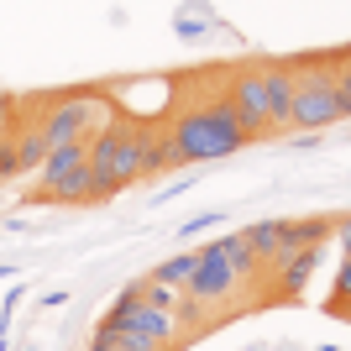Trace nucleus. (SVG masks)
I'll use <instances>...</instances> for the list:
<instances>
[{"label":"nucleus","instance_id":"11","mask_svg":"<svg viewBox=\"0 0 351 351\" xmlns=\"http://www.w3.org/2000/svg\"><path fill=\"white\" fill-rule=\"evenodd\" d=\"M11 147H16V168H21V173H37V168H43L47 142H43V132H37V121H32L27 132H16V136H11Z\"/></svg>","mask_w":351,"mask_h":351},{"label":"nucleus","instance_id":"5","mask_svg":"<svg viewBox=\"0 0 351 351\" xmlns=\"http://www.w3.org/2000/svg\"><path fill=\"white\" fill-rule=\"evenodd\" d=\"M95 95H63V100H53L43 110V121H37V132H43L47 152L53 147H84L89 142V116H95Z\"/></svg>","mask_w":351,"mask_h":351},{"label":"nucleus","instance_id":"8","mask_svg":"<svg viewBox=\"0 0 351 351\" xmlns=\"http://www.w3.org/2000/svg\"><path fill=\"white\" fill-rule=\"evenodd\" d=\"M263 100H267V132H289L293 69H267V73H263Z\"/></svg>","mask_w":351,"mask_h":351},{"label":"nucleus","instance_id":"16","mask_svg":"<svg viewBox=\"0 0 351 351\" xmlns=\"http://www.w3.org/2000/svg\"><path fill=\"white\" fill-rule=\"evenodd\" d=\"M194 273V252H184V257H168V263L158 267V283H168V289H184Z\"/></svg>","mask_w":351,"mask_h":351},{"label":"nucleus","instance_id":"14","mask_svg":"<svg viewBox=\"0 0 351 351\" xmlns=\"http://www.w3.org/2000/svg\"><path fill=\"white\" fill-rule=\"evenodd\" d=\"M215 247H220V257L231 263V273H236L241 283H247L252 273H257V257L247 252V241H241V236H226V241H215Z\"/></svg>","mask_w":351,"mask_h":351},{"label":"nucleus","instance_id":"9","mask_svg":"<svg viewBox=\"0 0 351 351\" xmlns=\"http://www.w3.org/2000/svg\"><path fill=\"white\" fill-rule=\"evenodd\" d=\"M136 132V158H142V178H152V173H168L173 168V142H168V132L162 126H132Z\"/></svg>","mask_w":351,"mask_h":351},{"label":"nucleus","instance_id":"6","mask_svg":"<svg viewBox=\"0 0 351 351\" xmlns=\"http://www.w3.org/2000/svg\"><path fill=\"white\" fill-rule=\"evenodd\" d=\"M241 289V278L231 273V263L220 257V247H205V252H194V273H189V283H184V293H189L199 309H210V304H226L231 293Z\"/></svg>","mask_w":351,"mask_h":351},{"label":"nucleus","instance_id":"18","mask_svg":"<svg viewBox=\"0 0 351 351\" xmlns=\"http://www.w3.org/2000/svg\"><path fill=\"white\" fill-rule=\"evenodd\" d=\"M21 168H16V147L11 142H0V178H16Z\"/></svg>","mask_w":351,"mask_h":351},{"label":"nucleus","instance_id":"4","mask_svg":"<svg viewBox=\"0 0 351 351\" xmlns=\"http://www.w3.org/2000/svg\"><path fill=\"white\" fill-rule=\"evenodd\" d=\"M105 330L132 336V341H147V346H162V351H173L178 341H184V330H178V320L168 315V309L147 304V299H136V283L121 293L116 304H110V320H105Z\"/></svg>","mask_w":351,"mask_h":351},{"label":"nucleus","instance_id":"1","mask_svg":"<svg viewBox=\"0 0 351 351\" xmlns=\"http://www.w3.org/2000/svg\"><path fill=\"white\" fill-rule=\"evenodd\" d=\"M168 142H173V158L178 162H210V158H226L236 147H247L236 116L226 110V100L205 105V110H184V116L168 126Z\"/></svg>","mask_w":351,"mask_h":351},{"label":"nucleus","instance_id":"12","mask_svg":"<svg viewBox=\"0 0 351 351\" xmlns=\"http://www.w3.org/2000/svg\"><path fill=\"white\" fill-rule=\"evenodd\" d=\"M84 158H89V142H84V147H53V152H47V158H43V168H37V184H43V189H47L53 178H63V173H69V168H79V162H84Z\"/></svg>","mask_w":351,"mask_h":351},{"label":"nucleus","instance_id":"13","mask_svg":"<svg viewBox=\"0 0 351 351\" xmlns=\"http://www.w3.org/2000/svg\"><path fill=\"white\" fill-rule=\"evenodd\" d=\"M241 241H247V252L257 257V267H263V263H278V220L247 226V231H241Z\"/></svg>","mask_w":351,"mask_h":351},{"label":"nucleus","instance_id":"2","mask_svg":"<svg viewBox=\"0 0 351 351\" xmlns=\"http://www.w3.org/2000/svg\"><path fill=\"white\" fill-rule=\"evenodd\" d=\"M351 110V79L346 69H315V73H293V110H289V132H320L336 126Z\"/></svg>","mask_w":351,"mask_h":351},{"label":"nucleus","instance_id":"3","mask_svg":"<svg viewBox=\"0 0 351 351\" xmlns=\"http://www.w3.org/2000/svg\"><path fill=\"white\" fill-rule=\"evenodd\" d=\"M136 178H142V158H136L132 126H105L100 136H89V189H95V199H110Z\"/></svg>","mask_w":351,"mask_h":351},{"label":"nucleus","instance_id":"7","mask_svg":"<svg viewBox=\"0 0 351 351\" xmlns=\"http://www.w3.org/2000/svg\"><path fill=\"white\" fill-rule=\"evenodd\" d=\"M226 110L236 116V126H241V136H273L267 132V100H263V73L247 69V73H236V84L231 95H226Z\"/></svg>","mask_w":351,"mask_h":351},{"label":"nucleus","instance_id":"10","mask_svg":"<svg viewBox=\"0 0 351 351\" xmlns=\"http://www.w3.org/2000/svg\"><path fill=\"white\" fill-rule=\"evenodd\" d=\"M43 194H47V199H58V205H79V199H95V189H89V158L79 162V168H69L63 178H53Z\"/></svg>","mask_w":351,"mask_h":351},{"label":"nucleus","instance_id":"15","mask_svg":"<svg viewBox=\"0 0 351 351\" xmlns=\"http://www.w3.org/2000/svg\"><path fill=\"white\" fill-rule=\"evenodd\" d=\"M89 351H162V346H147V341H132V336H116V330H95V341H89Z\"/></svg>","mask_w":351,"mask_h":351},{"label":"nucleus","instance_id":"17","mask_svg":"<svg viewBox=\"0 0 351 351\" xmlns=\"http://www.w3.org/2000/svg\"><path fill=\"white\" fill-rule=\"evenodd\" d=\"M11 126H16V100L0 95V142H11Z\"/></svg>","mask_w":351,"mask_h":351}]
</instances>
